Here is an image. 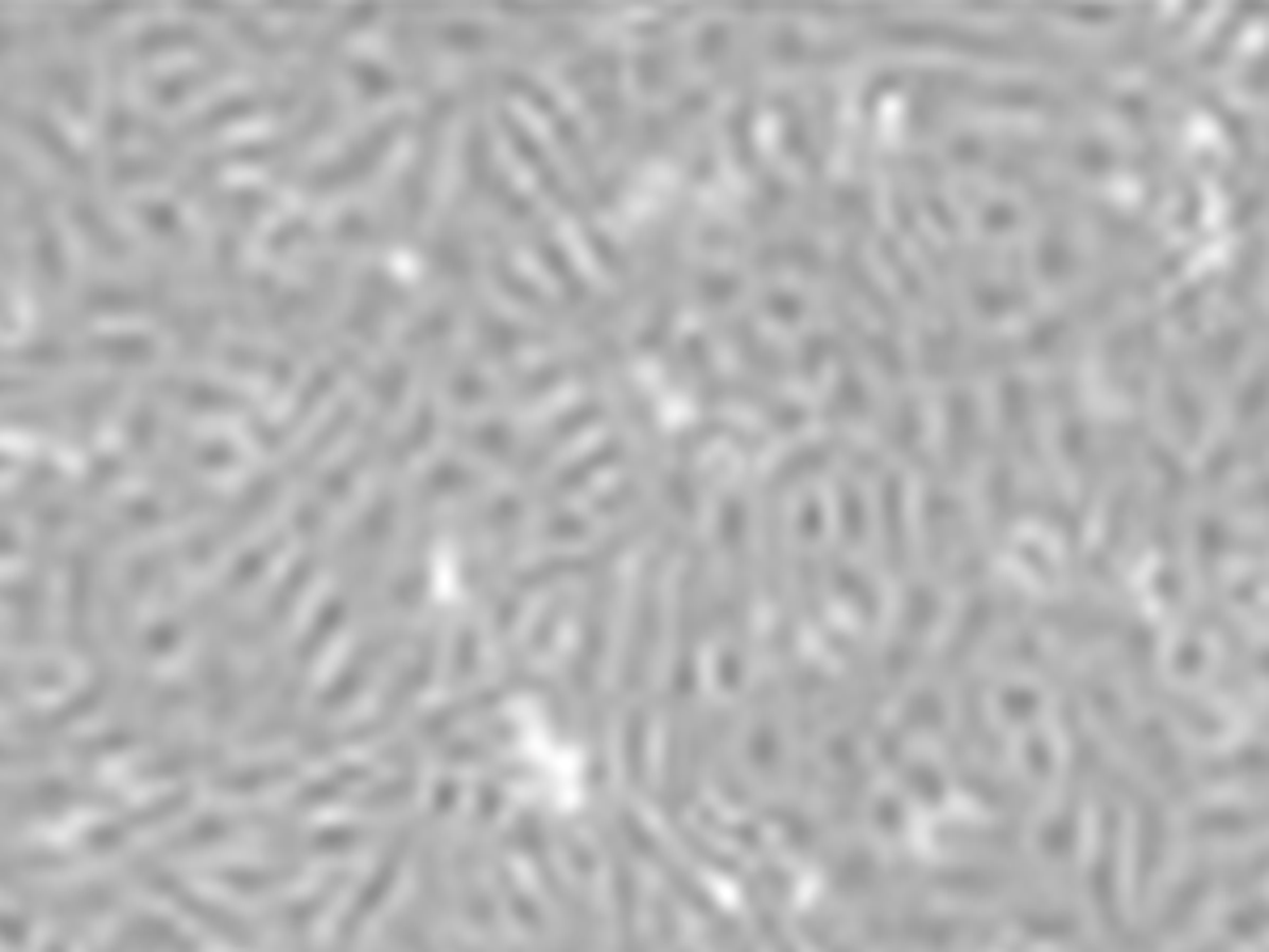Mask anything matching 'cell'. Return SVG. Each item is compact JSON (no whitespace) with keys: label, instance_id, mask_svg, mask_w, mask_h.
Listing matches in <instances>:
<instances>
[{"label":"cell","instance_id":"1","mask_svg":"<svg viewBox=\"0 0 1269 952\" xmlns=\"http://www.w3.org/2000/svg\"><path fill=\"white\" fill-rule=\"evenodd\" d=\"M42 952H68V949H64V940H55V945H47Z\"/></svg>","mask_w":1269,"mask_h":952}]
</instances>
